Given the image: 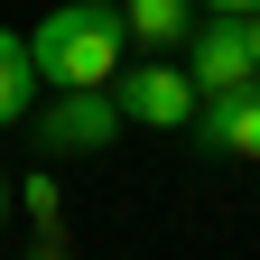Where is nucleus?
Here are the masks:
<instances>
[{
  "label": "nucleus",
  "mask_w": 260,
  "mask_h": 260,
  "mask_svg": "<svg viewBox=\"0 0 260 260\" xmlns=\"http://www.w3.org/2000/svg\"><path fill=\"white\" fill-rule=\"evenodd\" d=\"M112 103L140 130H186L205 93H195V75H177V65H130V84H112Z\"/></svg>",
  "instance_id": "4"
},
{
  "label": "nucleus",
  "mask_w": 260,
  "mask_h": 260,
  "mask_svg": "<svg viewBox=\"0 0 260 260\" xmlns=\"http://www.w3.org/2000/svg\"><path fill=\"white\" fill-rule=\"evenodd\" d=\"M0 223H10V177H0Z\"/></svg>",
  "instance_id": "10"
},
{
  "label": "nucleus",
  "mask_w": 260,
  "mask_h": 260,
  "mask_svg": "<svg viewBox=\"0 0 260 260\" xmlns=\"http://www.w3.org/2000/svg\"><path fill=\"white\" fill-rule=\"evenodd\" d=\"M186 75H195V93H242L260 65H251V19L242 10H205L195 19V38H186Z\"/></svg>",
  "instance_id": "2"
},
{
  "label": "nucleus",
  "mask_w": 260,
  "mask_h": 260,
  "mask_svg": "<svg viewBox=\"0 0 260 260\" xmlns=\"http://www.w3.org/2000/svg\"><path fill=\"white\" fill-rule=\"evenodd\" d=\"M112 140H121L112 84H65L56 103H47V158H93V149H112Z\"/></svg>",
  "instance_id": "3"
},
{
  "label": "nucleus",
  "mask_w": 260,
  "mask_h": 260,
  "mask_svg": "<svg viewBox=\"0 0 260 260\" xmlns=\"http://www.w3.org/2000/svg\"><path fill=\"white\" fill-rule=\"evenodd\" d=\"M28 103H38V56H28L19 28H0V130H10Z\"/></svg>",
  "instance_id": "6"
},
{
  "label": "nucleus",
  "mask_w": 260,
  "mask_h": 260,
  "mask_svg": "<svg viewBox=\"0 0 260 260\" xmlns=\"http://www.w3.org/2000/svg\"><path fill=\"white\" fill-rule=\"evenodd\" d=\"M121 19H130V38H140V47L195 38V0H121Z\"/></svg>",
  "instance_id": "7"
},
{
  "label": "nucleus",
  "mask_w": 260,
  "mask_h": 260,
  "mask_svg": "<svg viewBox=\"0 0 260 260\" xmlns=\"http://www.w3.org/2000/svg\"><path fill=\"white\" fill-rule=\"evenodd\" d=\"M242 19H251V65H260V10H242Z\"/></svg>",
  "instance_id": "9"
},
{
  "label": "nucleus",
  "mask_w": 260,
  "mask_h": 260,
  "mask_svg": "<svg viewBox=\"0 0 260 260\" xmlns=\"http://www.w3.org/2000/svg\"><path fill=\"white\" fill-rule=\"evenodd\" d=\"M195 121H205V149L260 158V75H251L242 93H205V103H195Z\"/></svg>",
  "instance_id": "5"
},
{
  "label": "nucleus",
  "mask_w": 260,
  "mask_h": 260,
  "mask_svg": "<svg viewBox=\"0 0 260 260\" xmlns=\"http://www.w3.org/2000/svg\"><path fill=\"white\" fill-rule=\"evenodd\" d=\"M28 56H38V84H121V56H130V19L121 0H65L28 28Z\"/></svg>",
  "instance_id": "1"
},
{
  "label": "nucleus",
  "mask_w": 260,
  "mask_h": 260,
  "mask_svg": "<svg viewBox=\"0 0 260 260\" xmlns=\"http://www.w3.org/2000/svg\"><path fill=\"white\" fill-rule=\"evenodd\" d=\"M195 10H260V0H195Z\"/></svg>",
  "instance_id": "8"
}]
</instances>
